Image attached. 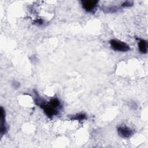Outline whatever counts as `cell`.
<instances>
[{
  "instance_id": "obj_1",
  "label": "cell",
  "mask_w": 148,
  "mask_h": 148,
  "mask_svg": "<svg viewBox=\"0 0 148 148\" xmlns=\"http://www.w3.org/2000/svg\"><path fill=\"white\" fill-rule=\"evenodd\" d=\"M111 47L114 50L120 52H127L130 50L129 45L126 43L117 39H112L109 42Z\"/></svg>"
},
{
  "instance_id": "obj_2",
  "label": "cell",
  "mask_w": 148,
  "mask_h": 148,
  "mask_svg": "<svg viewBox=\"0 0 148 148\" xmlns=\"http://www.w3.org/2000/svg\"><path fill=\"white\" fill-rule=\"evenodd\" d=\"M117 132L119 135L124 138H128L131 137L133 134V130L126 126H121L117 128Z\"/></svg>"
},
{
  "instance_id": "obj_3",
  "label": "cell",
  "mask_w": 148,
  "mask_h": 148,
  "mask_svg": "<svg viewBox=\"0 0 148 148\" xmlns=\"http://www.w3.org/2000/svg\"><path fill=\"white\" fill-rule=\"evenodd\" d=\"M98 2L97 1L94 0H86L82 1L83 8L85 10L88 12H92L93 10H95Z\"/></svg>"
},
{
  "instance_id": "obj_4",
  "label": "cell",
  "mask_w": 148,
  "mask_h": 148,
  "mask_svg": "<svg viewBox=\"0 0 148 148\" xmlns=\"http://www.w3.org/2000/svg\"><path fill=\"white\" fill-rule=\"evenodd\" d=\"M40 107L42 108L45 114L49 117H51L52 116L56 115L57 113V110L56 109L52 108L49 104H41Z\"/></svg>"
},
{
  "instance_id": "obj_5",
  "label": "cell",
  "mask_w": 148,
  "mask_h": 148,
  "mask_svg": "<svg viewBox=\"0 0 148 148\" xmlns=\"http://www.w3.org/2000/svg\"><path fill=\"white\" fill-rule=\"evenodd\" d=\"M1 134H4L6 132L5 124V112L2 107H1Z\"/></svg>"
},
{
  "instance_id": "obj_6",
  "label": "cell",
  "mask_w": 148,
  "mask_h": 148,
  "mask_svg": "<svg viewBox=\"0 0 148 148\" xmlns=\"http://www.w3.org/2000/svg\"><path fill=\"white\" fill-rule=\"evenodd\" d=\"M139 50L141 53L146 54L147 52V43L144 39H140L138 42Z\"/></svg>"
},
{
  "instance_id": "obj_7",
  "label": "cell",
  "mask_w": 148,
  "mask_h": 148,
  "mask_svg": "<svg viewBox=\"0 0 148 148\" xmlns=\"http://www.w3.org/2000/svg\"><path fill=\"white\" fill-rule=\"evenodd\" d=\"M70 119L72 120H78V121H82L86 119V115L84 113H80V114H76L75 115H73L70 116Z\"/></svg>"
},
{
  "instance_id": "obj_8",
  "label": "cell",
  "mask_w": 148,
  "mask_h": 148,
  "mask_svg": "<svg viewBox=\"0 0 148 148\" xmlns=\"http://www.w3.org/2000/svg\"><path fill=\"white\" fill-rule=\"evenodd\" d=\"M49 105L54 109H57L60 106V102L57 98H53L51 99L49 103Z\"/></svg>"
},
{
  "instance_id": "obj_9",
  "label": "cell",
  "mask_w": 148,
  "mask_h": 148,
  "mask_svg": "<svg viewBox=\"0 0 148 148\" xmlns=\"http://www.w3.org/2000/svg\"><path fill=\"white\" fill-rule=\"evenodd\" d=\"M132 5H133V2L132 1H127L121 4V6L122 7H130V6H132Z\"/></svg>"
},
{
  "instance_id": "obj_10",
  "label": "cell",
  "mask_w": 148,
  "mask_h": 148,
  "mask_svg": "<svg viewBox=\"0 0 148 148\" xmlns=\"http://www.w3.org/2000/svg\"><path fill=\"white\" fill-rule=\"evenodd\" d=\"M12 84H13V87L16 88H17L20 87V83L18 82H14Z\"/></svg>"
},
{
  "instance_id": "obj_11",
  "label": "cell",
  "mask_w": 148,
  "mask_h": 148,
  "mask_svg": "<svg viewBox=\"0 0 148 148\" xmlns=\"http://www.w3.org/2000/svg\"><path fill=\"white\" fill-rule=\"evenodd\" d=\"M35 23H36V24H42L43 23V21L42 20H41V19H39V20H36V21H35Z\"/></svg>"
}]
</instances>
